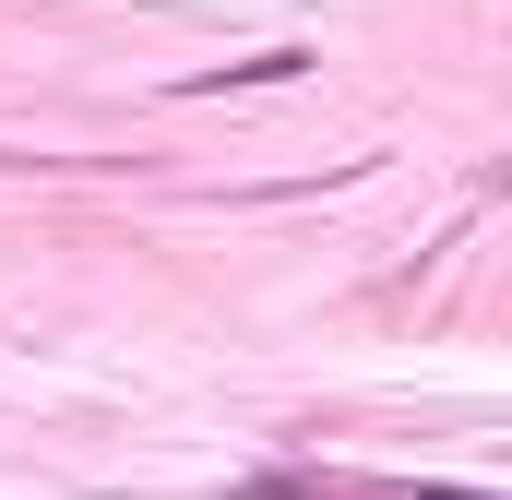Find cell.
<instances>
[{"label":"cell","instance_id":"obj_1","mask_svg":"<svg viewBox=\"0 0 512 500\" xmlns=\"http://www.w3.org/2000/svg\"><path fill=\"white\" fill-rule=\"evenodd\" d=\"M310 72V48H262V60H227V72H203L191 96H215V84H298Z\"/></svg>","mask_w":512,"mask_h":500},{"label":"cell","instance_id":"obj_2","mask_svg":"<svg viewBox=\"0 0 512 500\" xmlns=\"http://www.w3.org/2000/svg\"><path fill=\"white\" fill-rule=\"evenodd\" d=\"M405 500H489V489H405Z\"/></svg>","mask_w":512,"mask_h":500}]
</instances>
